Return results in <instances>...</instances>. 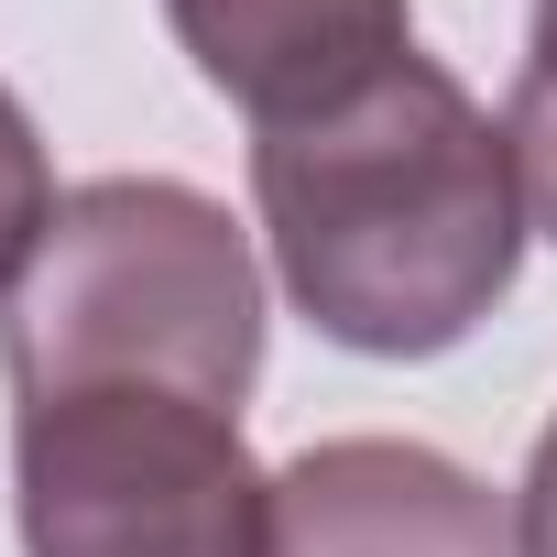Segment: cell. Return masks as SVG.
Returning a JSON list of instances; mask_svg holds the SVG:
<instances>
[{
  "mask_svg": "<svg viewBox=\"0 0 557 557\" xmlns=\"http://www.w3.org/2000/svg\"><path fill=\"white\" fill-rule=\"evenodd\" d=\"M513 175H524V219L557 240V0H535V34H524V77H513Z\"/></svg>",
  "mask_w": 557,
  "mask_h": 557,
  "instance_id": "cell-7",
  "label": "cell"
},
{
  "mask_svg": "<svg viewBox=\"0 0 557 557\" xmlns=\"http://www.w3.org/2000/svg\"><path fill=\"white\" fill-rule=\"evenodd\" d=\"M164 23L251 132H307L416 55L405 0H164Z\"/></svg>",
  "mask_w": 557,
  "mask_h": 557,
  "instance_id": "cell-5",
  "label": "cell"
},
{
  "mask_svg": "<svg viewBox=\"0 0 557 557\" xmlns=\"http://www.w3.org/2000/svg\"><path fill=\"white\" fill-rule=\"evenodd\" d=\"M12 513L23 557H262L273 481L230 405L88 383L12 394Z\"/></svg>",
  "mask_w": 557,
  "mask_h": 557,
  "instance_id": "cell-3",
  "label": "cell"
},
{
  "mask_svg": "<svg viewBox=\"0 0 557 557\" xmlns=\"http://www.w3.org/2000/svg\"><path fill=\"white\" fill-rule=\"evenodd\" d=\"M262 557H524L492 481L416 437H329L273 470Z\"/></svg>",
  "mask_w": 557,
  "mask_h": 557,
  "instance_id": "cell-4",
  "label": "cell"
},
{
  "mask_svg": "<svg viewBox=\"0 0 557 557\" xmlns=\"http://www.w3.org/2000/svg\"><path fill=\"white\" fill-rule=\"evenodd\" d=\"M513 546L524 557H557V426L535 437V459H524V503H513Z\"/></svg>",
  "mask_w": 557,
  "mask_h": 557,
  "instance_id": "cell-8",
  "label": "cell"
},
{
  "mask_svg": "<svg viewBox=\"0 0 557 557\" xmlns=\"http://www.w3.org/2000/svg\"><path fill=\"white\" fill-rule=\"evenodd\" d=\"M55 164H45V132H34V110L0 88V307H12V285H23V262L45 251V230H55Z\"/></svg>",
  "mask_w": 557,
  "mask_h": 557,
  "instance_id": "cell-6",
  "label": "cell"
},
{
  "mask_svg": "<svg viewBox=\"0 0 557 557\" xmlns=\"http://www.w3.org/2000/svg\"><path fill=\"white\" fill-rule=\"evenodd\" d=\"M251 208L285 296L361 361L459 350L524 262L513 132L437 55L307 132H251Z\"/></svg>",
  "mask_w": 557,
  "mask_h": 557,
  "instance_id": "cell-1",
  "label": "cell"
},
{
  "mask_svg": "<svg viewBox=\"0 0 557 557\" xmlns=\"http://www.w3.org/2000/svg\"><path fill=\"white\" fill-rule=\"evenodd\" d=\"M12 394H88L153 383L230 405L262 372V262L219 197L175 175H99L55 208L45 251L0 307Z\"/></svg>",
  "mask_w": 557,
  "mask_h": 557,
  "instance_id": "cell-2",
  "label": "cell"
}]
</instances>
